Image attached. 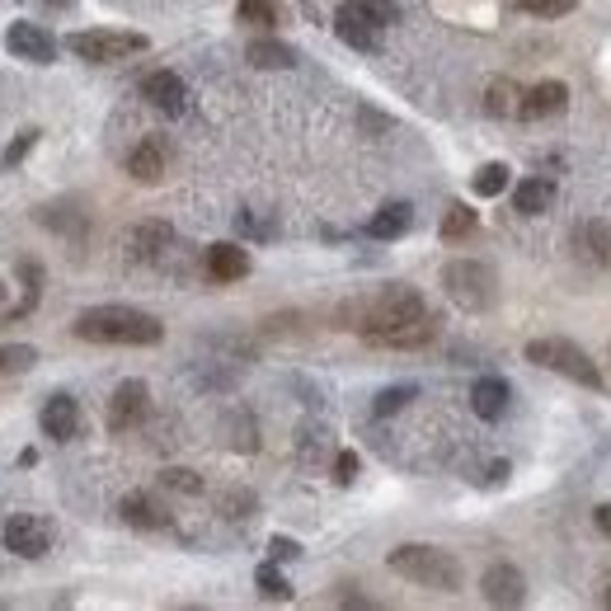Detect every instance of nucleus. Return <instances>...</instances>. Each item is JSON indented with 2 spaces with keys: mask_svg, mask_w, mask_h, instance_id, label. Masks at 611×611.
Returning <instances> with one entry per match:
<instances>
[{
  "mask_svg": "<svg viewBox=\"0 0 611 611\" xmlns=\"http://www.w3.org/2000/svg\"><path fill=\"white\" fill-rule=\"evenodd\" d=\"M75 339L85 344H118V348H151L165 339V325L155 320L151 310H136V306H90L75 315L71 325Z\"/></svg>",
  "mask_w": 611,
  "mask_h": 611,
  "instance_id": "nucleus-1",
  "label": "nucleus"
},
{
  "mask_svg": "<svg viewBox=\"0 0 611 611\" xmlns=\"http://www.w3.org/2000/svg\"><path fill=\"white\" fill-rule=\"evenodd\" d=\"M424 315H428V306H424L419 292L396 283V287H381L377 297H367L358 306V325H353V329H358L367 344H381L386 334H396V329H405L414 320H424Z\"/></svg>",
  "mask_w": 611,
  "mask_h": 611,
  "instance_id": "nucleus-2",
  "label": "nucleus"
},
{
  "mask_svg": "<svg viewBox=\"0 0 611 611\" xmlns=\"http://www.w3.org/2000/svg\"><path fill=\"white\" fill-rule=\"evenodd\" d=\"M386 564L396 569L400 579L419 583V588H432V593H457V588H461V564H457V556H447V550H438V546H419V541L396 546V550L386 556Z\"/></svg>",
  "mask_w": 611,
  "mask_h": 611,
  "instance_id": "nucleus-3",
  "label": "nucleus"
},
{
  "mask_svg": "<svg viewBox=\"0 0 611 611\" xmlns=\"http://www.w3.org/2000/svg\"><path fill=\"white\" fill-rule=\"evenodd\" d=\"M527 363H537V367H546V371H560V377L579 381V386H588V390H602L598 363L588 358L579 344H569V339H531V344H527Z\"/></svg>",
  "mask_w": 611,
  "mask_h": 611,
  "instance_id": "nucleus-4",
  "label": "nucleus"
},
{
  "mask_svg": "<svg viewBox=\"0 0 611 611\" xmlns=\"http://www.w3.org/2000/svg\"><path fill=\"white\" fill-rule=\"evenodd\" d=\"M442 287H447V297L457 302L461 310H489V306H495V297H499L495 268L480 264V259H457V264H447Z\"/></svg>",
  "mask_w": 611,
  "mask_h": 611,
  "instance_id": "nucleus-5",
  "label": "nucleus"
},
{
  "mask_svg": "<svg viewBox=\"0 0 611 611\" xmlns=\"http://www.w3.org/2000/svg\"><path fill=\"white\" fill-rule=\"evenodd\" d=\"M67 48L81 57V62H128V57L146 52L142 33H113V29H90V33H71Z\"/></svg>",
  "mask_w": 611,
  "mask_h": 611,
  "instance_id": "nucleus-6",
  "label": "nucleus"
},
{
  "mask_svg": "<svg viewBox=\"0 0 611 611\" xmlns=\"http://www.w3.org/2000/svg\"><path fill=\"white\" fill-rule=\"evenodd\" d=\"M57 541V527L48 518H38V512H14L6 522V550L19 560H43Z\"/></svg>",
  "mask_w": 611,
  "mask_h": 611,
  "instance_id": "nucleus-7",
  "label": "nucleus"
},
{
  "mask_svg": "<svg viewBox=\"0 0 611 611\" xmlns=\"http://www.w3.org/2000/svg\"><path fill=\"white\" fill-rule=\"evenodd\" d=\"M6 48L19 57V62H33V67L57 62V38L43 24H29V19H14L10 33H6Z\"/></svg>",
  "mask_w": 611,
  "mask_h": 611,
  "instance_id": "nucleus-8",
  "label": "nucleus"
},
{
  "mask_svg": "<svg viewBox=\"0 0 611 611\" xmlns=\"http://www.w3.org/2000/svg\"><path fill=\"white\" fill-rule=\"evenodd\" d=\"M146 409H151L146 381H123V386L113 390V400H109V428L113 432H132L136 424L146 419Z\"/></svg>",
  "mask_w": 611,
  "mask_h": 611,
  "instance_id": "nucleus-9",
  "label": "nucleus"
},
{
  "mask_svg": "<svg viewBox=\"0 0 611 611\" xmlns=\"http://www.w3.org/2000/svg\"><path fill=\"white\" fill-rule=\"evenodd\" d=\"M142 100L151 104V109H161V113H184L189 109V85L180 81L174 71H151L146 81H142Z\"/></svg>",
  "mask_w": 611,
  "mask_h": 611,
  "instance_id": "nucleus-10",
  "label": "nucleus"
},
{
  "mask_svg": "<svg viewBox=\"0 0 611 611\" xmlns=\"http://www.w3.org/2000/svg\"><path fill=\"white\" fill-rule=\"evenodd\" d=\"M38 428H43L52 442H71L75 432H81V405L71 396H48V405L38 409Z\"/></svg>",
  "mask_w": 611,
  "mask_h": 611,
  "instance_id": "nucleus-11",
  "label": "nucleus"
},
{
  "mask_svg": "<svg viewBox=\"0 0 611 611\" xmlns=\"http://www.w3.org/2000/svg\"><path fill=\"white\" fill-rule=\"evenodd\" d=\"M480 593L489 607H518L527 598V579L512 564H489L485 579H480Z\"/></svg>",
  "mask_w": 611,
  "mask_h": 611,
  "instance_id": "nucleus-12",
  "label": "nucleus"
},
{
  "mask_svg": "<svg viewBox=\"0 0 611 611\" xmlns=\"http://www.w3.org/2000/svg\"><path fill=\"white\" fill-rule=\"evenodd\" d=\"M165 165H170L165 136H146V142L128 155V174H132L136 184H161L165 180Z\"/></svg>",
  "mask_w": 611,
  "mask_h": 611,
  "instance_id": "nucleus-13",
  "label": "nucleus"
},
{
  "mask_svg": "<svg viewBox=\"0 0 611 611\" xmlns=\"http://www.w3.org/2000/svg\"><path fill=\"white\" fill-rule=\"evenodd\" d=\"M569 109V85L564 81H541L537 90H527L522 94V118H531V123H537V118H556V113H564Z\"/></svg>",
  "mask_w": 611,
  "mask_h": 611,
  "instance_id": "nucleus-14",
  "label": "nucleus"
},
{
  "mask_svg": "<svg viewBox=\"0 0 611 611\" xmlns=\"http://www.w3.org/2000/svg\"><path fill=\"white\" fill-rule=\"evenodd\" d=\"M508 381L503 377H480L476 386H470V409L480 414L485 424H499L503 414H508Z\"/></svg>",
  "mask_w": 611,
  "mask_h": 611,
  "instance_id": "nucleus-15",
  "label": "nucleus"
},
{
  "mask_svg": "<svg viewBox=\"0 0 611 611\" xmlns=\"http://www.w3.org/2000/svg\"><path fill=\"white\" fill-rule=\"evenodd\" d=\"M170 245H174V231L165 222H142L128 235V254H132V259H142V264H155Z\"/></svg>",
  "mask_w": 611,
  "mask_h": 611,
  "instance_id": "nucleus-16",
  "label": "nucleus"
},
{
  "mask_svg": "<svg viewBox=\"0 0 611 611\" xmlns=\"http://www.w3.org/2000/svg\"><path fill=\"white\" fill-rule=\"evenodd\" d=\"M207 278H216V283H241L245 273H250V254L241 250V245H231V241H222V245H212L207 250Z\"/></svg>",
  "mask_w": 611,
  "mask_h": 611,
  "instance_id": "nucleus-17",
  "label": "nucleus"
},
{
  "mask_svg": "<svg viewBox=\"0 0 611 611\" xmlns=\"http://www.w3.org/2000/svg\"><path fill=\"white\" fill-rule=\"evenodd\" d=\"M574 250H579V259L583 264H611V226H602V222H583L579 231H574Z\"/></svg>",
  "mask_w": 611,
  "mask_h": 611,
  "instance_id": "nucleus-18",
  "label": "nucleus"
},
{
  "mask_svg": "<svg viewBox=\"0 0 611 611\" xmlns=\"http://www.w3.org/2000/svg\"><path fill=\"white\" fill-rule=\"evenodd\" d=\"M409 222H414V207L409 203H386L367 222V235H371V241H400V235L409 231Z\"/></svg>",
  "mask_w": 611,
  "mask_h": 611,
  "instance_id": "nucleus-19",
  "label": "nucleus"
},
{
  "mask_svg": "<svg viewBox=\"0 0 611 611\" xmlns=\"http://www.w3.org/2000/svg\"><path fill=\"white\" fill-rule=\"evenodd\" d=\"M339 14L363 19V24H371V29H390V24H400V6H396V0H344Z\"/></svg>",
  "mask_w": 611,
  "mask_h": 611,
  "instance_id": "nucleus-20",
  "label": "nucleus"
},
{
  "mask_svg": "<svg viewBox=\"0 0 611 611\" xmlns=\"http://www.w3.org/2000/svg\"><path fill=\"white\" fill-rule=\"evenodd\" d=\"M123 522L142 527V531H161V527H170V512L155 503L151 495H128L123 499Z\"/></svg>",
  "mask_w": 611,
  "mask_h": 611,
  "instance_id": "nucleus-21",
  "label": "nucleus"
},
{
  "mask_svg": "<svg viewBox=\"0 0 611 611\" xmlns=\"http://www.w3.org/2000/svg\"><path fill=\"white\" fill-rule=\"evenodd\" d=\"M550 203H556V184L550 180H522L512 189V207L522 216H541V212H550Z\"/></svg>",
  "mask_w": 611,
  "mask_h": 611,
  "instance_id": "nucleus-22",
  "label": "nucleus"
},
{
  "mask_svg": "<svg viewBox=\"0 0 611 611\" xmlns=\"http://www.w3.org/2000/svg\"><path fill=\"white\" fill-rule=\"evenodd\" d=\"M334 33H339L348 48H358V52H377L386 29H371V24H363V19H353V14H334Z\"/></svg>",
  "mask_w": 611,
  "mask_h": 611,
  "instance_id": "nucleus-23",
  "label": "nucleus"
},
{
  "mask_svg": "<svg viewBox=\"0 0 611 611\" xmlns=\"http://www.w3.org/2000/svg\"><path fill=\"white\" fill-rule=\"evenodd\" d=\"M250 62L259 67V71H287V67H297V52H292L287 43H273V38H259V43H250Z\"/></svg>",
  "mask_w": 611,
  "mask_h": 611,
  "instance_id": "nucleus-24",
  "label": "nucleus"
},
{
  "mask_svg": "<svg viewBox=\"0 0 611 611\" xmlns=\"http://www.w3.org/2000/svg\"><path fill=\"white\" fill-rule=\"evenodd\" d=\"M470 189H476V198H499V193L508 189V165H499V161L480 165L476 174H470Z\"/></svg>",
  "mask_w": 611,
  "mask_h": 611,
  "instance_id": "nucleus-25",
  "label": "nucleus"
},
{
  "mask_svg": "<svg viewBox=\"0 0 611 611\" xmlns=\"http://www.w3.org/2000/svg\"><path fill=\"white\" fill-rule=\"evenodd\" d=\"M235 19H241V24H254V29H268V24H278V6H273V0H241V6H235Z\"/></svg>",
  "mask_w": 611,
  "mask_h": 611,
  "instance_id": "nucleus-26",
  "label": "nucleus"
},
{
  "mask_svg": "<svg viewBox=\"0 0 611 611\" xmlns=\"http://www.w3.org/2000/svg\"><path fill=\"white\" fill-rule=\"evenodd\" d=\"M38 363V348L29 344H0V377H10V371H29Z\"/></svg>",
  "mask_w": 611,
  "mask_h": 611,
  "instance_id": "nucleus-27",
  "label": "nucleus"
},
{
  "mask_svg": "<svg viewBox=\"0 0 611 611\" xmlns=\"http://www.w3.org/2000/svg\"><path fill=\"white\" fill-rule=\"evenodd\" d=\"M414 396H419V386H386L377 396V405H371V414H377V419H390V414L405 409Z\"/></svg>",
  "mask_w": 611,
  "mask_h": 611,
  "instance_id": "nucleus-28",
  "label": "nucleus"
},
{
  "mask_svg": "<svg viewBox=\"0 0 611 611\" xmlns=\"http://www.w3.org/2000/svg\"><path fill=\"white\" fill-rule=\"evenodd\" d=\"M254 583H259V593H264L268 602H287V598H292V583L278 574V564H264L259 574H254Z\"/></svg>",
  "mask_w": 611,
  "mask_h": 611,
  "instance_id": "nucleus-29",
  "label": "nucleus"
},
{
  "mask_svg": "<svg viewBox=\"0 0 611 611\" xmlns=\"http://www.w3.org/2000/svg\"><path fill=\"white\" fill-rule=\"evenodd\" d=\"M579 0H512V10H522V14H537V19H560L569 14Z\"/></svg>",
  "mask_w": 611,
  "mask_h": 611,
  "instance_id": "nucleus-30",
  "label": "nucleus"
},
{
  "mask_svg": "<svg viewBox=\"0 0 611 611\" xmlns=\"http://www.w3.org/2000/svg\"><path fill=\"white\" fill-rule=\"evenodd\" d=\"M476 231V212H470L466 203H451L447 207V222H442V235L447 241H461V235Z\"/></svg>",
  "mask_w": 611,
  "mask_h": 611,
  "instance_id": "nucleus-31",
  "label": "nucleus"
},
{
  "mask_svg": "<svg viewBox=\"0 0 611 611\" xmlns=\"http://www.w3.org/2000/svg\"><path fill=\"white\" fill-rule=\"evenodd\" d=\"M170 489H180V495H203V480L193 476V470H165L161 476Z\"/></svg>",
  "mask_w": 611,
  "mask_h": 611,
  "instance_id": "nucleus-32",
  "label": "nucleus"
},
{
  "mask_svg": "<svg viewBox=\"0 0 611 611\" xmlns=\"http://www.w3.org/2000/svg\"><path fill=\"white\" fill-rule=\"evenodd\" d=\"M235 231H241V235H254V241H268V235H273V222H259L254 212H241V216H235Z\"/></svg>",
  "mask_w": 611,
  "mask_h": 611,
  "instance_id": "nucleus-33",
  "label": "nucleus"
},
{
  "mask_svg": "<svg viewBox=\"0 0 611 611\" xmlns=\"http://www.w3.org/2000/svg\"><path fill=\"white\" fill-rule=\"evenodd\" d=\"M353 476H358V451H339V461H334V480L353 485Z\"/></svg>",
  "mask_w": 611,
  "mask_h": 611,
  "instance_id": "nucleus-34",
  "label": "nucleus"
},
{
  "mask_svg": "<svg viewBox=\"0 0 611 611\" xmlns=\"http://www.w3.org/2000/svg\"><path fill=\"white\" fill-rule=\"evenodd\" d=\"M33 142H38V132H24V136H19V142H10V151H6V165H19V161H24V155L33 151Z\"/></svg>",
  "mask_w": 611,
  "mask_h": 611,
  "instance_id": "nucleus-35",
  "label": "nucleus"
},
{
  "mask_svg": "<svg viewBox=\"0 0 611 611\" xmlns=\"http://www.w3.org/2000/svg\"><path fill=\"white\" fill-rule=\"evenodd\" d=\"M268 550H273V560H297V556H302V546L292 541V537H273Z\"/></svg>",
  "mask_w": 611,
  "mask_h": 611,
  "instance_id": "nucleus-36",
  "label": "nucleus"
},
{
  "mask_svg": "<svg viewBox=\"0 0 611 611\" xmlns=\"http://www.w3.org/2000/svg\"><path fill=\"white\" fill-rule=\"evenodd\" d=\"M512 104H508V85H495L489 90V113H508Z\"/></svg>",
  "mask_w": 611,
  "mask_h": 611,
  "instance_id": "nucleus-37",
  "label": "nucleus"
},
{
  "mask_svg": "<svg viewBox=\"0 0 611 611\" xmlns=\"http://www.w3.org/2000/svg\"><path fill=\"white\" fill-rule=\"evenodd\" d=\"M593 522H598L602 537L611 541V503H598V508H593Z\"/></svg>",
  "mask_w": 611,
  "mask_h": 611,
  "instance_id": "nucleus-38",
  "label": "nucleus"
},
{
  "mask_svg": "<svg viewBox=\"0 0 611 611\" xmlns=\"http://www.w3.org/2000/svg\"><path fill=\"white\" fill-rule=\"evenodd\" d=\"M602 602H607V607H611V583H607V588H602Z\"/></svg>",
  "mask_w": 611,
  "mask_h": 611,
  "instance_id": "nucleus-39",
  "label": "nucleus"
},
{
  "mask_svg": "<svg viewBox=\"0 0 611 611\" xmlns=\"http://www.w3.org/2000/svg\"><path fill=\"white\" fill-rule=\"evenodd\" d=\"M0 302H6V283H0Z\"/></svg>",
  "mask_w": 611,
  "mask_h": 611,
  "instance_id": "nucleus-40",
  "label": "nucleus"
}]
</instances>
